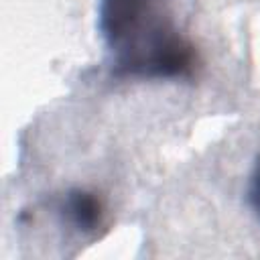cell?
Instances as JSON below:
<instances>
[{
	"mask_svg": "<svg viewBox=\"0 0 260 260\" xmlns=\"http://www.w3.org/2000/svg\"><path fill=\"white\" fill-rule=\"evenodd\" d=\"M98 30L114 77L181 79L193 73L195 51L177 28L169 0H98Z\"/></svg>",
	"mask_w": 260,
	"mask_h": 260,
	"instance_id": "cell-1",
	"label": "cell"
},
{
	"mask_svg": "<svg viewBox=\"0 0 260 260\" xmlns=\"http://www.w3.org/2000/svg\"><path fill=\"white\" fill-rule=\"evenodd\" d=\"M61 211L65 219L81 234H93L104 219L102 199L87 189H71L63 197Z\"/></svg>",
	"mask_w": 260,
	"mask_h": 260,
	"instance_id": "cell-2",
	"label": "cell"
},
{
	"mask_svg": "<svg viewBox=\"0 0 260 260\" xmlns=\"http://www.w3.org/2000/svg\"><path fill=\"white\" fill-rule=\"evenodd\" d=\"M248 203L252 207V211L256 213V217L260 219V156L254 162L252 175H250V183H248Z\"/></svg>",
	"mask_w": 260,
	"mask_h": 260,
	"instance_id": "cell-3",
	"label": "cell"
}]
</instances>
